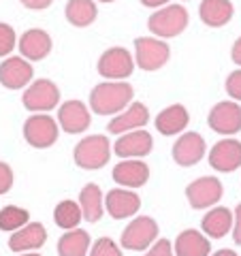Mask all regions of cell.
Segmentation results:
<instances>
[{"label": "cell", "mask_w": 241, "mask_h": 256, "mask_svg": "<svg viewBox=\"0 0 241 256\" xmlns=\"http://www.w3.org/2000/svg\"><path fill=\"white\" fill-rule=\"evenodd\" d=\"M175 256H210L212 252V244L210 237L200 230L188 228L175 237Z\"/></svg>", "instance_id": "22"}, {"label": "cell", "mask_w": 241, "mask_h": 256, "mask_svg": "<svg viewBox=\"0 0 241 256\" xmlns=\"http://www.w3.org/2000/svg\"><path fill=\"white\" fill-rule=\"evenodd\" d=\"M114 182H118L122 188H141L146 186L150 180V166L146 162H141L139 158H126L122 162H118L114 166Z\"/></svg>", "instance_id": "18"}, {"label": "cell", "mask_w": 241, "mask_h": 256, "mask_svg": "<svg viewBox=\"0 0 241 256\" xmlns=\"http://www.w3.org/2000/svg\"><path fill=\"white\" fill-rule=\"evenodd\" d=\"M232 239H235L237 246H241V203L237 205V210H235V222H232Z\"/></svg>", "instance_id": "35"}, {"label": "cell", "mask_w": 241, "mask_h": 256, "mask_svg": "<svg viewBox=\"0 0 241 256\" xmlns=\"http://www.w3.org/2000/svg\"><path fill=\"white\" fill-rule=\"evenodd\" d=\"M150 122V111L143 102H130L122 114H118L109 122V132L111 134H124L130 130H139Z\"/></svg>", "instance_id": "19"}, {"label": "cell", "mask_w": 241, "mask_h": 256, "mask_svg": "<svg viewBox=\"0 0 241 256\" xmlns=\"http://www.w3.org/2000/svg\"><path fill=\"white\" fill-rule=\"evenodd\" d=\"M13 188V169L0 160V194H6Z\"/></svg>", "instance_id": "33"}, {"label": "cell", "mask_w": 241, "mask_h": 256, "mask_svg": "<svg viewBox=\"0 0 241 256\" xmlns=\"http://www.w3.org/2000/svg\"><path fill=\"white\" fill-rule=\"evenodd\" d=\"M58 132H60L58 122L47 114H34L24 122V139L28 141V146L36 150L52 148L58 141Z\"/></svg>", "instance_id": "5"}, {"label": "cell", "mask_w": 241, "mask_h": 256, "mask_svg": "<svg viewBox=\"0 0 241 256\" xmlns=\"http://www.w3.org/2000/svg\"><path fill=\"white\" fill-rule=\"evenodd\" d=\"M30 220V214L18 205H6L0 210V230H20L22 226H26Z\"/></svg>", "instance_id": "29"}, {"label": "cell", "mask_w": 241, "mask_h": 256, "mask_svg": "<svg viewBox=\"0 0 241 256\" xmlns=\"http://www.w3.org/2000/svg\"><path fill=\"white\" fill-rule=\"evenodd\" d=\"M146 256H173V248L168 239H158L156 244L150 246V252Z\"/></svg>", "instance_id": "34"}, {"label": "cell", "mask_w": 241, "mask_h": 256, "mask_svg": "<svg viewBox=\"0 0 241 256\" xmlns=\"http://www.w3.org/2000/svg\"><path fill=\"white\" fill-rule=\"evenodd\" d=\"M18 47H20L22 58H26L28 62L45 60L52 52V36L50 32H45L41 28H30L20 36Z\"/></svg>", "instance_id": "17"}, {"label": "cell", "mask_w": 241, "mask_h": 256, "mask_svg": "<svg viewBox=\"0 0 241 256\" xmlns=\"http://www.w3.org/2000/svg\"><path fill=\"white\" fill-rule=\"evenodd\" d=\"M132 94L128 82H102L90 92V109L98 116H118L132 102Z\"/></svg>", "instance_id": "1"}, {"label": "cell", "mask_w": 241, "mask_h": 256, "mask_svg": "<svg viewBox=\"0 0 241 256\" xmlns=\"http://www.w3.org/2000/svg\"><path fill=\"white\" fill-rule=\"evenodd\" d=\"M232 2L230 0H203L198 6V18L205 26L222 28L232 20Z\"/></svg>", "instance_id": "24"}, {"label": "cell", "mask_w": 241, "mask_h": 256, "mask_svg": "<svg viewBox=\"0 0 241 256\" xmlns=\"http://www.w3.org/2000/svg\"><path fill=\"white\" fill-rule=\"evenodd\" d=\"M222 182L218 178H198L188 184L186 198L192 210H207L222 198Z\"/></svg>", "instance_id": "9"}, {"label": "cell", "mask_w": 241, "mask_h": 256, "mask_svg": "<svg viewBox=\"0 0 241 256\" xmlns=\"http://www.w3.org/2000/svg\"><path fill=\"white\" fill-rule=\"evenodd\" d=\"M102 205H105V198L100 188L96 184H86L79 192V207L84 212V220L98 222L102 218Z\"/></svg>", "instance_id": "26"}, {"label": "cell", "mask_w": 241, "mask_h": 256, "mask_svg": "<svg viewBox=\"0 0 241 256\" xmlns=\"http://www.w3.org/2000/svg\"><path fill=\"white\" fill-rule=\"evenodd\" d=\"M158 237V224L154 218H150V216H139V218H134L128 226L124 228L122 233V239H120V244L126 250H146L150 248L152 244L156 242Z\"/></svg>", "instance_id": "7"}, {"label": "cell", "mask_w": 241, "mask_h": 256, "mask_svg": "<svg viewBox=\"0 0 241 256\" xmlns=\"http://www.w3.org/2000/svg\"><path fill=\"white\" fill-rule=\"evenodd\" d=\"M105 207L114 220H124L141 210V198L130 188H114L107 192Z\"/></svg>", "instance_id": "16"}, {"label": "cell", "mask_w": 241, "mask_h": 256, "mask_svg": "<svg viewBox=\"0 0 241 256\" xmlns=\"http://www.w3.org/2000/svg\"><path fill=\"white\" fill-rule=\"evenodd\" d=\"M143 6H150V9H160V6H166L168 0H139Z\"/></svg>", "instance_id": "38"}, {"label": "cell", "mask_w": 241, "mask_h": 256, "mask_svg": "<svg viewBox=\"0 0 241 256\" xmlns=\"http://www.w3.org/2000/svg\"><path fill=\"white\" fill-rule=\"evenodd\" d=\"M230 58H232V62L239 64V66H241V36L235 41V45H232V50H230Z\"/></svg>", "instance_id": "37"}, {"label": "cell", "mask_w": 241, "mask_h": 256, "mask_svg": "<svg viewBox=\"0 0 241 256\" xmlns=\"http://www.w3.org/2000/svg\"><path fill=\"white\" fill-rule=\"evenodd\" d=\"M54 220L60 228L73 230L79 226V222L84 220V212H82V207H79V203H75V201H60L54 210Z\"/></svg>", "instance_id": "28"}, {"label": "cell", "mask_w": 241, "mask_h": 256, "mask_svg": "<svg viewBox=\"0 0 241 256\" xmlns=\"http://www.w3.org/2000/svg\"><path fill=\"white\" fill-rule=\"evenodd\" d=\"M90 111L82 100H66L58 109V126L68 134H79L90 128Z\"/></svg>", "instance_id": "12"}, {"label": "cell", "mask_w": 241, "mask_h": 256, "mask_svg": "<svg viewBox=\"0 0 241 256\" xmlns=\"http://www.w3.org/2000/svg\"><path fill=\"white\" fill-rule=\"evenodd\" d=\"M98 2H116V0H98Z\"/></svg>", "instance_id": "41"}, {"label": "cell", "mask_w": 241, "mask_h": 256, "mask_svg": "<svg viewBox=\"0 0 241 256\" xmlns=\"http://www.w3.org/2000/svg\"><path fill=\"white\" fill-rule=\"evenodd\" d=\"M90 248V235L88 230L73 228L66 230L58 242V256H86Z\"/></svg>", "instance_id": "27"}, {"label": "cell", "mask_w": 241, "mask_h": 256, "mask_svg": "<svg viewBox=\"0 0 241 256\" xmlns=\"http://www.w3.org/2000/svg\"><path fill=\"white\" fill-rule=\"evenodd\" d=\"M190 122V114L188 109L175 102V105L164 107L160 114L156 116V130L164 137H173V134H180L186 130V126Z\"/></svg>", "instance_id": "21"}, {"label": "cell", "mask_w": 241, "mask_h": 256, "mask_svg": "<svg viewBox=\"0 0 241 256\" xmlns=\"http://www.w3.org/2000/svg\"><path fill=\"white\" fill-rule=\"evenodd\" d=\"M20 2L30 11H43L54 2V0H20Z\"/></svg>", "instance_id": "36"}, {"label": "cell", "mask_w": 241, "mask_h": 256, "mask_svg": "<svg viewBox=\"0 0 241 256\" xmlns=\"http://www.w3.org/2000/svg\"><path fill=\"white\" fill-rule=\"evenodd\" d=\"M210 128L218 134H237L241 130V107L237 100H222L210 111Z\"/></svg>", "instance_id": "10"}, {"label": "cell", "mask_w": 241, "mask_h": 256, "mask_svg": "<svg viewBox=\"0 0 241 256\" xmlns=\"http://www.w3.org/2000/svg\"><path fill=\"white\" fill-rule=\"evenodd\" d=\"M173 160L180 166H194L205 156V139L198 132H184L173 146Z\"/></svg>", "instance_id": "14"}, {"label": "cell", "mask_w": 241, "mask_h": 256, "mask_svg": "<svg viewBox=\"0 0 241 256\" xmlns=\"http://www.w3.org/2000/svg\"><path fill=\"white\" fill-rule=\"evenodd\" d=\"M73 158L79 169L86 171L102 169L111 158V143L105 134H88L75 146Z\"/></svg>", "instance_id": "2"}, {"label": "cell", "mask_w": 241, "mask_h": 256, "mask_svg": "<svg viewBox=\"0 0 241 256\" xmlns=\"http://www.w3.org/2000/svg\"><path fill=\"white\" fill-rule=\"evenodd\" d=\"M210 164L220 173H232L241 166V141L222 139L210 152Z\"/></svg>", "instance_id": "15"}, {"label": "cell", "mask_w": 241, "mask_h": 256, "mask_svg": "<svg viewBox=\"0 0 241 256\" xmlns=\"http://www.w3.org/2000/svg\"><path fill=\"white\" fill-rule=\"evenodd\" d=\"M18 45V34L9 24L0 22V58H6Z\"/></svg>", "instance_id": "30"}, {"label": "cell", "mask_w": 241, "mask_h": 256, "mask_svg": "<svg viewBox=\"0 0 241 256\" xmlns=\"http://www.w3.org/2000/svg\"><path fill=\"white\" fill-rule=\"evenodd\" d=\"M47 242V230L41 222H28L26 226H22L20 230L9 237V248L13 252H34L38 248H43Z\"/></svg>", "instance_id": "20"}, {"label": "cell", "mask_w": 241, "mask_h": 256, "mask_svg": "<svg viewBox=\"0 0 241 256\" xmlns=\"http://www.w3.org/2000/svg\"><path fill=\"white\" fill-rule=\"evenodd\" d=\"M22 102L28 111H52L60 102V90L52 79H36L22 94Z\"/></svg>", "instance_id": "8"}, {"label": "cell", "mask_w": 241, "mask_h": 256, "mask_svg": "<svg viewBox=\"0 0 241 256\" xmlns=\"http://www.w3.org/2000/svg\"><path fill=\"white\" fill-rule=\"evenodd\" d=\"M32 77H34V68L26 58L9 56L0 62V86L6 90H20V88L30 86Z\"/></svg>", "instance_id": "11"}, {"label": "cell", "mask_w": 241, "mask_h": 256, "mask_svg": "<svg viewBox=\"0 0 241 256\" xmlns=\"http://www.w3.org/2000/svg\"><path fill=\"white\" fill-rule=\"evenodd\" d=\"M226 92L232 100H241V68L232 70L226 77Z\"/></svg>", "instance_id": "32"}, {"label": "cell", "mask_w": 241, "mask_h": 256, "mask_svg": "<svg viewBox=\"0 0 241 256\" xmlns=\"http://www.w3.org/2000/svg\"><path fill=\"white\" fill-rule=\"evenodd\" d=\"M171 50L162 38L139 36L134 38V64L141 70H158L168 62Z\"/></svg>", "instance_id": "4"}, {"label": "cell", "mask_w": 241, "mask_h": 256, "mask_svg": "<svg viewBox=\"0 0 241 256\" xmlns=\"http://www.w3.org/2000/svg\"><path fill=\"white\" fill-rule=\"evenodd\" d=\"M90 256H124V254H122L120 246L111 237H100V239H96L94 242L92 250H90Z\"/></svg>", "instance_id": "31"}, {"label": "cell", "mask_w": 241, "mask_h": 256, "mask_svg": "<svg viewBox=\"0 0 241 256\" xmlns=\"http://www.w3.org/2000/svg\"><path fill=\"white\" fill-rule=\"evenodd\" d=\"M96 68H98L100 77H107L109 82H124L126 77L132 75L134 58L126 47H109L98 58Z\"/></svg>", "instance_id": "6"}, {"label": "cell", "mask_w": 241, "mask_h": 256, "mask_svg": "<svg viewBox=\"0 0 241 256\" xmlns=\"http://www.w3.org/2000/svg\"><path fill=\"white\" fill-rule=\"evenodd\" d=\"M20 256H41V254H38V252H22Z\"/></svg>", "instance_id": "40"}, {"label": "cell", "mask_w": 241, "mask_h": 256, "mask_svg": "<svg viewBox=\"0 0 241 256\" xmlns=\"http://www.w3.org/2000/svg\"><path fill=\"white\" fill-rule=\"evenodd\" d=\"M96 15H98V9H96L94 0H68L64 6V18L75 28L92 26Z\"/></svg>", "instance_id": "25"}, {"label": "cell", "mask_w": 241, "mask_h": 256, "mask_svg": "<svg viewBox=\"0 0 241 256\" xmlns=\"http://www.w3.org/2000/svg\"><path fill=\"white\" fill-rule=\"evenodd\" d=\"M232 222H235V214L228 207H214L212 212H207L200 220V228L203 233L212 239H222L232 230Z\"/></svg>", "instance_id": "23"}, {"label": "cell", "mask_w": 241, "mask_h": 256, "mask_svg": "<svg viewBox=\"0 0 241 256\" xmlns=\"http://www.w3.org/2000/svg\"><path fill=\"white\" fill-rule=\"evenodd\" d=\"M152 148H154V139H152V134L148 130H130V132H124L120 134L116 146H114V152L120 156V158H143L148 156Z\"/></svg>", "instance_id": "13"}, {"label": "cell", "mask_w": 241, "mask_h": 256, "mask_svg": "<svg viewBox=\"0 0 241 256\" xmlns=\"http://www.w3.org/2000/svg\"><path fill=\"white\" fill-rule=\"evenodd\" d=\"M212 256H239L235 250H218L216 254H212Z\"/></svg>", "instance_id": "39"}, {"label": "cell", "mask_w": 241, "mask_h": 256, "mask_svg": "<svg viewBox=\"0 0 241 256\" xmlns=\"http://www.w3.org/2000/svg\"><path fill=\"white\" fill-rule=\"evenodd\" d=\"M188 11L182 4H166L150 15L148 28L156 38H173L188 28Z\"/></svg>", "instance_id": "3"}]
</instances>
